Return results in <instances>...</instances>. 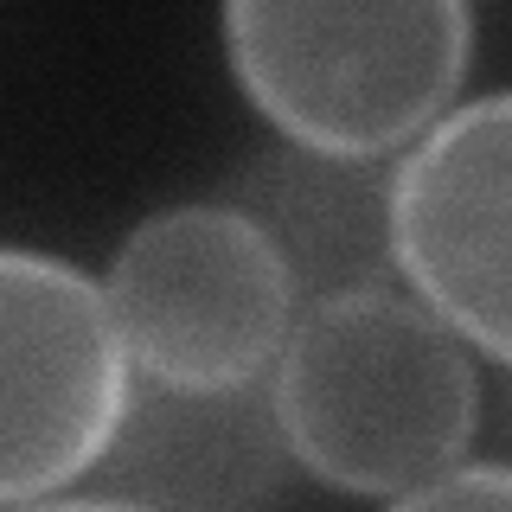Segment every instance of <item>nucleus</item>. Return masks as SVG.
<instances>
[{
    "instance_id": "nucleus-7",
    "label": "nucleus",
    "mask_w": 512,
    "mask_h": 512,
    "mask_svg": "<svg viewBox=\"0 0 512 512\" xmlns=\"http://www.w3.org/2000/svg\"><path fill=\"white\" fill-rule=\"evenodd\" d=\"M391 180V173H384ZM384 180L372 186L365 167L314 160L301 148H276L269 160L237 180L244 212L276 237L288 256L301 295H327L352 282H384L391 276V231H384Z\"/></svg>"
},
{
    "instance_id": "nucleus-3",
    "label": "nucleus",
    "mask_w": 512,
    "mask_h": 512,
    "mask_svg": "<svg viewBox=\"0 0 512 512\" xmlns=\"http://www.w3.org/2000/svg\"><path fill=\"white\" fill-rule=\"evenodd\" d=\"M103 295L128 372L154 391L269 384L301 314L288 256L231 199L148 212L109 256Z\"/></svg>"
},
{
    "instance_id": "nucleus-5",
    "label": "nucleus",
    "mask_w": 512,
    "mask_h": 512,
    "mask_svg": "<svg viewBox=\"0 0 512 512\" xmlns=\"http://www.w3.org/2000/svg\"><path fill=\"white\" fill-rule=\"evenodd\" d=\"M391 276L512 372V90L455 103L384 180Z\"/></svg>"
},
{
    "instance_id": "nucleus-2",
    "label": "nucleus",
    "mask_w": 512,
    "mask_h": 512,
    "mask_svg": "<svg viewBox=\"0 0 512 512\" xmlns=\"http://www.w3.org/2000/svg\"><path fill=\"white\" fill-rule=\"evenodd\" d=\"M218 32L237 90L282 148L340 167L410 154L474 64L461 0H237Z\"/></svg>"
},
{
    "instance_id": "nucleus-8",
    "label": "nucleus",
    "mask_w": 512,
    "mask_h": 512,
    "mask_svg": "<svg viewBox=\"0 0 512 512\" xmlns=\"http://www.w3.org/2000/svg\"><path fill=\"white\" fill-rule=\"evenodd\" d=\"M384 512H512V461H461V468L384 500Z\"/></svg>"
},
{
    "instance_id": "nucleus-1",
    "label": "nucleus",
    "mask_w": 512,
    "mask_h": 512,
    "mask_svg": "<svg viewBox=\"0 0 512 512\" xmlns=\"http://www.w3.org/2000/svg\"><path fill=\"white\" fill-rule=\"evenodd\" d=\"M269 410L295 468L352 500H397L461 468L480 429L474 346L397 276L301 301Z\"/></svg>"
},
{
    "instance_id": "nucleus-4",
    "label": "nucleus",
    "mask_w": 512,
    "mask_h": 512,
    "mask_svg": "<svg viewBox=\"0 0 512 512\" xmlns=\"http://www.w3.org/2000/svg\"><path fill=\"white\" fill-rule=\"evenodd\" d=\"M128 397L103 282L71 256L0 244V512L103 468Z\"/></svg>"
},
{
    "instance_id": "nucleus-9",
    "label": "nucleus",
    "mask_w": 512,
    "mask_h": 512,
    "mask_svg": "<svg viewBox=\"0 0 512 512\" xmlns=\"http://www.w3.org/2000/svg\"><path fill=\"white\" fill-rule=\"evenodd\" d=\"M7 512H148V506H135V500H116V493H52V500L7 506Z\"/></svg>"
},
{
    "instance_id": "nucleus-6",
    "label": "nucleus",
    "mask_w": 512,
    "mask_h": 512,
    "mask_svg": "<svg viewBox=\"0 0 512 512\" xmlns=\"http://www.w3.org/2000/svg\"><path fill=\"white\" fill-rule=\"evenodd\" d=\"M103 493L148 512H263L295 474L269 384L250 391H154L135 384L103 455Z\"/></svg>"
}]
</instances>
